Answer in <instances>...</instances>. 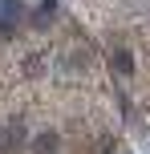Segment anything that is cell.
<instances>
[{
  "instance_id": "obj_1",
  "label": "cell",
  "mask_w": 150,
  "mask_h": 154,
  "mask_svg": "<svg viewBox=\"0 0 150 154\" xmlns=\"http://www.w3.org/2000/svg\"><path fill=\"white\" fill-rule=\"evenodd\" d=\"M57 146H61V142H57L53 130H41L37 138H32V154H57Z\"/></svg>"
},
{
  "instance_id": "obj_2",
  "label": "cell",
  "mask_w": 150,
  "mask_h": 154,
  "mask_svg": "<svg viewBox=\"0 0 150 154\" xmlns=\"http://www.w3.org/2000/svg\"><path fill=\"white\" fill-rule=\"evenodd\" d=\"M53 16H57V4H53V0H45V4L32 12V29H49V20H53Z\"/></svg>"
},
{
  "instance_id": "obj_3",
  "label": "cell",
  "mask_w": 150,
  "mask_h": 154,
  "mask_svg": "<svg viewBox=\"0 0 150 154\" xmlns=\"http://www.w3.org/2000/svg\"><path fill=\"white\" fill-rule=\"evenodd\" d=\"M114 69H118V73H134V57H130V49H118V53H114Z\"/></svg>"
},
{
  "instance_id": "obj_4",
  "label": "cell",
  "mask_w": 150,
  "mask_h": 154,
  "mask_svg": "<svg viewBox=\"0 0 150 154\" xmlns=\"http://www.w3.org/2000/svg\"><path fill=\"white\" fill-rule=\"evenodd\" d=\"M0 12H4V16H16V12H20V4H16V0H0Z\"/></svg>"
},
{
  "instance_id": "obj_5",
  "label": "cell",
  "mask_w": 150,
  "mask_h": 154,
  "mask_svg": "<svg viewBox=\"0 0 150 154\" xmlns=\"http://www.w3.org/2000/svg\"><path fill=\"white\" fill-rule=\"evenodd\" d=\"M24 73L37 77V73H41V57H29V61H24Z\"/></svg>"
},
{
  "instance_id": "obj_6",
  "label": "cell",
  "mask_w": 150,
  "mask_h": 154,
  "mask_svg": "<svg viewBox=\"0 0 150 154\" xmlns=\"http://www.w3.org/2000/svg\"><path fill=\"white\" fill-rule=\"evenodd\" d=\"M12 146V130H8V126H0V150H8Z\"/></svg>"
}]
</instances>
